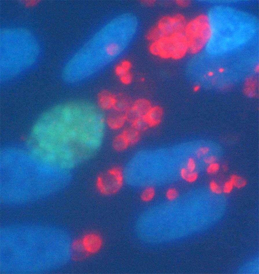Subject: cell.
<instances>
[{
    "mask_svg": "<svg viewBox=\"0 0 259 274\" xmlns=\"http://www.w3.org/2000/svg\"><path fill=\"white\" fill-rule=\"evenodd\" d=\"M212 32L210 19L206 14H200L187 21L183 33L189 52L195 54L202 50L210 41Z\"/></svg>",
    "mask_w": 259,
    "mask_h": 274,
    "instance_id": "cell-1",
    "label": "cell"
},
{
    "mask_svg": "<svg viewBox=\"0 0 259 274\" xmlns=\"http://www.w3.org/2000/svg\"><path fill=\"white\" fill-rule=\"evenodd\" d=\"M150 50L153 54L163 58L179 59L189 52L188 43L183 33L165 36L153 42Z\"/></svg>",
    "mask_w": 259,
    "mask_h": 274,
    "instance_id": "cell-2",
    "label": "cell"
},
{
    "mask_svg": "<svg viewBox=\"0 0 259 274\" xmlns=\"http://www.w3.org/2000/svg\"><path fill=\"white\" fill-rule=\"evenodd\" d=\"M187 22L183 14L177 13L163 17L156 27L163 37L183 33Z\"/></svg>",
    "mask_w": 259,
    "mask_h": 274,
    "instance_id": "cell-3",
    "label": "cell"
},
{
    "mask_svg": "<svg viewBox=\"0 0 259 274\" xmlns=\"http://www.w3.org/2000/svg\"><path fill=\"white\" fill-rule=\"evenodd\" d=\"M162 112L158 107L151 108L146 114L143 117L146 123L151 125H155L160 121Z\"/></svg>",
    "mask_w": 259,
    "mask_h": 274,
    "instance_id": "cell-4",
    "label": "cell"
},
{
    "mask_svg": "<svg viewBox=\"0 0 259 274\" xmlns=\"http://www.w3.org/2000/svg\"><path fill=\"white\" fill-rule=\"evenodd\" d=\"M131 101L130 98L127 96L123 95H120L115 97V100L114 107L117 111L121 112L126 110L130 107ZM126 110V111H127Z\"/></svg>",
    "mask_w": 259,
    "mask_h": 274,
    "instance_id": "cell-5",
    "label": "cell"
},
{
    "mask_svg": "<svg viewBox=\"0 0 259 274\" xmlns=\"http://www.w3.org/2000/svg\"><path fill=\"white\" fill-rule=\"evenodd\" d=\"M132 107L142 117L146 114L151 108L147 101L142 99L137 100Z\"/></svg>",
    "mask_w": 259,
    "mask_h": 274,
    "instance_id": "cell-6",
    "label": "cell"
},
{
    "mask_svg": "<svg viewBox=\"0 0 259 274\" xmlns=\"http://www.w3.org/2000/svg\"><path fill=\"white\" fill-rule=\"evenodd\" d=\"M115 96L107 92H104L101 95L99 99L100 106L104 109H109L114 107Z\"/></svg>",
    "mask_w": 259,
    "mask_h": 274,
    "instance_id": "cell-7",
    "label": "cell"
},
{
    "mask_svg": "<svg viewBox=\"0 0 259 274\" xmlns=\"http://www.w3.org/2000/svg\"><path fill=\"white\" fill-rule=\"evenodd\" d=\"M124 119V116L120 113L113 115L109 119V125L113 127L119 126L122 123Z\"/></svg>",
    "mask_w": 259,
    "mask_h": 274,
    "instance_id": "cell-8",
    "label": "cell"
},
{
    "mask_svg": "<svg viewBox=\"0 0 259 274\" xmlns=\"http://www.w3.org/2000/svg\"><path fill=\"white\" fill-rule=\"evenodd\" d=\"M233 185L238 188H241L246 184V181L243 178L235 175L232 176L231 180Z\"/></svg>",
    "mask_w": 259,
    "mask_h": 274,
    "instance_id": "cell-9",
    "label": "cell"
},
{
    "mask_svg": "<svg viewBox=\"0 0 259 274\" xmlns=\"http://www.w3.org/2000/svg\"><path fill=\"white\" fill-rule=\"evenodd\" d=\"M258 264L257 260H254L246 264L241 269L242 270L241 271L244 272H258L257 270H258Z\"/></svg>",
    "mask_w": 259,
    "mask_h": 274,
    "instance_id": "cell-10",
    "label": "cell"
},
{
    "mask_svg": "<svg viewBox=\"0 0 259 274\" xmlns=\"http://www.w3.org/2000/svg\"><path fill=\"white\" fill-rule=\"evenodd\" d=\"M119 78L121 82L126 85H128L131 83L133 79V75L130 71L124 74Z\"/></svg>",
    "mask_w": 259,
    "mask_h": 274,
    "instance_id": "cell-11",
    "label": "cell"
},
{
    "mask_svg": "<svg viewBox=\"0 0 259 274\" xmlns=\"http://www.w3.org/2000/svg\"><path fill=\"white\" fill-rule=\"evenodd\" d=\"M127 141H128L124 137H118L115 140L114 144L116 148L121 149L125 146Z\"/></svg>",
    "mask_w": 259,
    "mask_h": 274,
    "instance_id": "cell-12",
    "label": "cell"
},
{
    "mask_svg": "<svg viewBox=\"0 0 259 274\" xmlns=\"http://www.w3.org/2000/svg\"><path fill=\"white\" fill-rule=\"evenodd\" d=\"M166 195L168 199L172 201L176 199L178 197L179 193L177 189L174 188H171L168 190Z\"/></svg>",
    "mask_w": 259,
    "mask_h": 274,
    "instance_id": "cell-13",
    "label": "cell"
},
{
    "mask_svg": "<svg viewBox=\"0 0 259 274\" xmlns=\"http://www.w3.org/2000/svg\"><path fill=\"white\" fill-rule=\"evenodd\" d=\"M198 177V173L195 172L188 173L185 179L187 182L189 183H192L195 182Z\"/></svg>",
    "mask_w": 259,
    "mask_h": 274,
    "instance_id": "cell-14",
    "label": "cell"
},
{
    "mask_svg": "<svg viewBox=\"0 0 259 274\" xmlns=\"http://www.w3.org/2000/svg\"><path fill=\"white\" fill-rule=\"evenodd\" d=\"M210 186L211 190L213 192L216 194H220L222 192L221 188L214 181L210 182Z\"/></svg>",
    "mask_w": 259,
    "mask_h": 274,
    "instance_id": "cell-15",
    "label": "cell"
},
{
    "mask_svg": "<svg viewBox=\"0 0 259 274\" xmlns=\"http://www.w3.org/2000/svg\"><path fill=\"white\" fill-rule=\"evenodd\" d=\"M219 168V164L214 162L210 164L208 166L207 168V171L209 174H212L218 171Z\"/></svg>",
    "mask_w": 259,
    "mask_h": 274,
    "instance_id": "cell-16",
    "label": "cell"
},
{
    "mask_svg": "<svg viewBox=\"0 0 259 274\" xmlns=\"http://www.w3.org/2000/svg\"><path fill=\"white\" fill-rule=\"evenodd\" d=\"M196 168V164L194 159L190 158L188 159L187 164V170L189 172H193Z\"/></svg>",
    "mask_w": 259,
    "mask_h": 274,
    "instance_id": "cell-17",
    "label": "cell"
},
{
    "mask_svg": "<svg viewBox=\"0 0 259 274\" xmlns=\"http://www.w3.org/2000/svg\"><path fill=\"white\" fill-rule=\"evenodd\" d=\"M154 194V190L152 187H149L147 188L145 192L144 197L146 200L150 199L153 197Z\"/></svg>",
    "mask_w": 259,
    "mask_h": 274,
    "instance_id": "cell-18",
    "label": "cell"
},
{
    "mask_svg": "<svg viewBox=\"0 0 259 274\" xmlns=\"http://www.w3.org/2000/svg\"><path fill=\"white\" fill-rule=\"evenodd\" d=\"M210 151V148L207 147H201L199 148L197 151L196 155L198 157L207 154Z\"/></svg>",
    "mask_w": 259,
    "mask_h": 274,
    "instance_id": "cell-19",
    "label": "cell"
},
{
    "mask_svg": "<svg viewBox=\"0 0 259 274\" xmlns=\"http://www.w3.org/2000/svg\"><path fill=\"white\" fill-rule=\"evenodd\" d=\"M233 185L231 181L226 182L225 184L223 191L226 193H230L233 188Z\"/></svg>",
    "mask_w": 259,
    "mask_h": 274,
    "instance_id": "cell-20",
    "label": "cell"
},
{
    "mask_svg": "<svg viewBox=\"0 0 259 274\" xmlns=\"http://www.w3.org/2000/svg\"><path fill=\"white\" fill-rule=\"evenodd\" d=\"M175 2L178 6L182 8L188 7L190 3V1H189L179 0L175 1Z\"/></svg>",
    "mask_w": 259,
    "mask_h": 274,
    "instance_id": "cell-21",
    "label": "cell"
},
{
    "mask_svg": "<svg viewBox=\"0 0 259 274\" xmlns=\"http://www.w3.org/2000/svg\"><path fill=\"white\" fill-rule=\"evenodd\" d=\"M216 157L214 156H211L207 157L204 159V162L208 164H211L214 163L216 160Z\"/></svg>",
    "mask_w": 259,
    "mask_h": 274,
    "instance_id": "cell-22",
    "label": "cell"
},
{
    "mask_svg": "<svg viewBox=\"0 0 259 274\" xmlns=\"http://www.w3.org/2000/svg\"><path fill=\"white\" fill-rule=\"evenodd\" d=\"M188 172V171L187 169L185 168H182L180 171V175L181 177L185 180L186 175Z\"/></svg>",
    "mask_w": 259,
    "mask_h": 274,
    "instance_id": "cell-23",
    "label": "cell"
},
{
    "mask_svg": "<svg viewBox=\"0 0 259 274\" xmlns=\"http://www.w3.org/2000/svg\"><path fill=\"white\" fill-rule=\"evenodd\" d=\"M223 168L225 170H227V167L226 166H224L223 167Z\"/></svg>",
    "mask_w": 259,
    "mask_h": 274,
    "instance_id": "cell-24",
    "label": "cell"
}]
</instances>
